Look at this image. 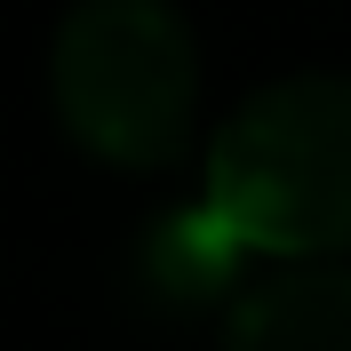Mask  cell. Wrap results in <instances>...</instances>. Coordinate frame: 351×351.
I'll use <instances>...</instances> for the list:
<instances>
[{"label": "cell", "instance_id": "6da1fadb", "mask_svg": "<svg viewBox=\"0 0 351 351\" xmlns=\"http://www.w3.org/2000/svg\"><path fill=\"white\" fill-rule=\"evenodd\" d=\"M208 216L263 256L351 247V72L256 88L208 144Z\"/></svg>", "mask_w": 351, "mask_h": 351}, {"label": "cell", "instance_id": "3957f363", "mask_svg": "<svg viewBox=\"0 0 351 351\" xmlns=\"http://www.w3.org/2000/svg\"><path fill=\"white\" fill-rule=\"evenodd\" d=\"M223 351H351V271L311 263L247 287L223 319Z\"/></svg>", "mask_w": 351, "mask_h": 351}, {"label": "cell", "instance_id": "7a4b0ae2", "mask_svg": "<svg viewBox=\"0 0 351 351\" xmlns=\"http://www.w3.org/2000/svg\"><path fill=\"white\" fill-rule=\"evenodd\" d=\"M72 144L112 168H176L199 120V48L168 0H72L48 48Z\"/></svg>", "mask_w": 351, "mask_h": 351}]
</instances>
